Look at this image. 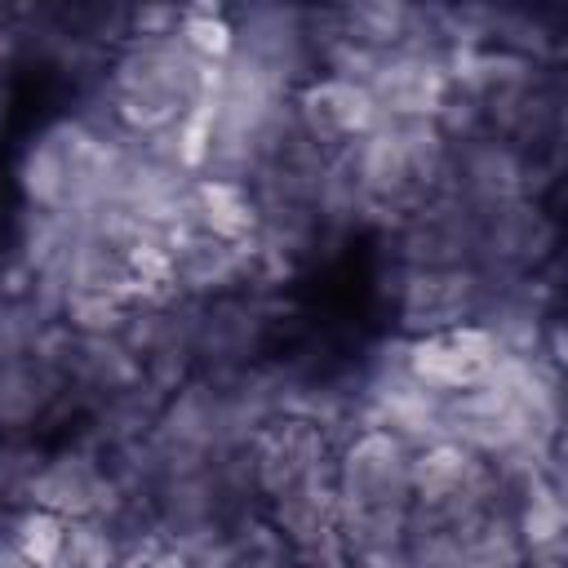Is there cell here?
<instances>
[{
  "label": "cell",
  "instance_id": "cell-2",
  "mask_svg": "<svg viewBox=\"0 0 568 568\" xmlns=\"http://www.w3.org/2000/svg\"><path fill=\"white\" fill-rule=\"evenodd\" d=\"M253 479L257 488L288 506V510H302L320 484V475L328 470V453H324V435L311 426V422H297V417H280V422H266L253 439Z\"/></svg>",
  "mask_w": 568,
  "mask_h": 568
},
{
  "label": "cell",
  "instance_id": "cell-7",
  "mask_svg": "<svg viewBox=\"0 0 568 568\" xmlns=\"http://www.w3.org/2000/svg\"><path fill=\"white\" fill-rule=\"evenodd\" d=\"M111 568H186V559L173 550H138L129 559H115Z\"/></svg>",
  "mask_w": 568,
  "mask_h": 568
},
{
  "label": "cell",
  "instance_id": "cell-4",
  "mask_svg": "<svg viewBox=\"0 0 568 568\" xmlns=\"http://www.w3.org/2000/svg\"><path fill=\"white\" fill-rule=\"evenodd\" d=\"M195 209L204 217V226L213 231V240H244L257 226V204L248 195L244 182L235 178H204L195 186Z\"/></svg>",
  "mask_w": 568,
  "mask_h": 568
},
{
  "label": "cell",
  "instance_id": "cell-1",
  "mask_svg": "<svg viewBox=\"0 0 568 568\" xmlns=\"http://www.w3.org/2000/svg\"><path fill=\"white\" fill-rule=\"evenodd\" d=\"M497 359H501V337L475 320L435 324L408 346V373L439 395L475 390L479 382H488Z\"/></svg>",
  "mask_w": 568,
  "mask_h": 568
},
{
  "label": "cell",
  "instance_id": "cell-3",
  "mask_svg": "<svg viewBox=\"0 0 568 568\" xmlns=\"http://www.w3.org/2000/svg\"><path fill=\"white\" fill-rule=\"evenodd\" d=\"M377 111H382L377 93L364 80L337 75V71L315 75L297 98L302 129L324 146H351L359 138H368L373 124H377Z\"/></svg>",
  "mask_w": 568,
  "mask_h": 568
},
{
  "label": "cell",
  "instance_id": "cell-6",
  "mask_svg": "<svg viewBox=\"0 0 568 568\" xmlns=\"http://www.w3.org/2000/svg\"><path fill=\"white\" fill-rule=\"evenodd\" d=\"M173 40L195 58H226L235 49V22L213 4H191V9H178Z\"/></svg>",
  "mask_w": 568,
  "mask_h": 568
},
{
  "label": "cell",
  "instance_id": "cell-5",
  "mask_svg": "<svg viewBox=\"0 0 568 568\" xmlns=\"http://www.w3.org/2000/svg\"><path fill=\"white\" fill-rule=\"evenodd\" d=\"M71 532H75V524L62 510L36 506L13 524V555L27 568H58L71 555Z\"/></svg>",
  "mask_w": 568,
  "mask_h": 568
}]
</instances>
